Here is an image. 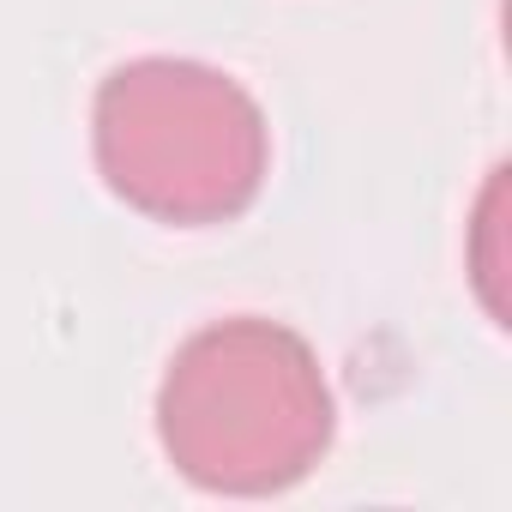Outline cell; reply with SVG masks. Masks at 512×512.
Instances as JSON below:
<instances>
[{"label": "cell", "instance_id": "obj_2", "mask_svg": "<svg viewBox=\"0 0 512 512\" xmlns=\"http://www.w3.org/2000/svg\"><path fill=\"white\" fill-rule=\"evenodd\" d=\"M91 151L115 199L157 223L205 229L260 199L272 127L229 73L181 55H139L97 85Z\"/></svg>", "mask_w": 512, "mask_h": 512}, {"label": "cell", "instance_id": "obj_1", "mask_svg": "<svg viewBox=\"0 0 512 512\" xmlns=\"http://www.w3.org/2000/svg\"><path fill=\"white\" fill-rule=\"evenodd\" d=\"M332 422L314 344L260 314L199 326L157 386V446L205 494L296 488L326 458Z\"/></svg>", "mask_w": 512, "mask_h": 512}]
</instances>
